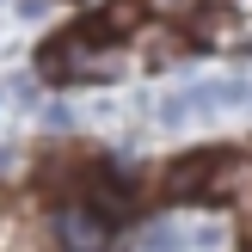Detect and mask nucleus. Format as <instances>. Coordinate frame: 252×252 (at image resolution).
<instances>
[{"label": "nucleus", "instance_id": "obj_6", "mask_svg": "<svg viewBox=\"0 0 252 252\" xmlns=\"http://www.w3.org/2000/svg\"><path fill=\"white\" fill-rule=\"evenodd\" d=\"M142 246H148V252H191V246H197V234H185L179 221H154V228L142 234Z\"/></svg>", "mask_w": 252, "mask_h": 252}, {"label": "nucleus", "instance_id": "obj_4", "mask_svg": "<svg viewBox=\"0 0 252 252\" xmlns=\"http://www.w3.org/2000/svg\"><path fill=\"white\" fill-rule=\"evenodd\" d=\"M142 0H111L105 12H93V19H86V37H117V31H135V25H142Z\"/></svg>", "mask_w": 252, "mask_h": 252}, {"label": "nucleus", "instance_id": "obj_5", "mask_svg": "<svg viewBox=\"0 0 252 252\" xmlns=\"http://www.w3.org/2000/svg\"><path fill=\"white\" fill-rule=\"evenodd\" d=\"M252 86L246 80H203L197 86V111H221V105H246Z\"/></svg>", "mask_w": 252, "mask_h": 252}, {"label": "nucleus", "instance_id": "obj_2", "mask_svg": "<svg viewBox=\"0 0 252 252\" xmlns=\"http://www.w3.org/2000/svg\"><path fill=\"white\" fill-rule=\"evenodd\" d=\"M56 240H62V252H105L111 246V221L98 209H86V203H68L56 216Z\"/></svg>", "mask_w": 252, "mask_h": 252}, {"label": "nucleus", "instance_id": "obj_3", "mask_svg": "<svg viewBox=\"0 0 252 252\" xmlns=\"http://www.w3.org/2000/svg\"><path fill=\"white\" fill-rule=\"evenodd\" d=\"M221 160H228V154H191V160H172V172H166V197H179V203L209 197V185H216Z\"/></svg>", "mask_w": 252, "mask_h": 252}, {"label": "nucleus", "instance_id": "obj_1", "mask_svg": "<svg viewBox=\"0 0 252 252\" xmlns=\"http://www.w3.org/2000/svg\"><path fill=\"white\" fill-rule=\"evenodd\" d=\"M43 68L62 74V80H111V74H123V56L117 49H98V37L74 31V37H56L43 49Z\"/></svg>", "mask_w": 252, "mask_h": 252}, {"label": "nucleus", "instance_id": "obj_7", "mask_svg": "<svg viewBox=\"0 0 252 252\" xmlns=\"http://www.w3.org/2000/svg\"><path fill=\"white\" fill-rule=\"evenodd\" d=\"M191 117H197V86H185V93H172L160 105V123H191Z\"/></svg>", "mask_w": 252, "mask_h": 252}]
</instances>
